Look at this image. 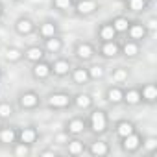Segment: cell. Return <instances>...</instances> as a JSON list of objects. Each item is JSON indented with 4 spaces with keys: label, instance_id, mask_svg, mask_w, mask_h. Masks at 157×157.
I'll list each match as a JSON object with an SVG mask.
<instances>
[{
    "label": "cell",
    "instance_id": "30bf717a",
    "mask_svg": "<svg viewBox=\"0 0 157 157\" xmlns=\"http://www.w3.org/2000/svg\"><path fill=\"white\" fill-rule=\"evenodd\" d=\"M39 137H41V133H39V129L33 124L24 126V128H19V131H17V140L19 142H24L28 146H33L39 140Z\"/></svg>",
    "mask_w": 157,
    "mask_h": 157
},
{
    "label": "cell",
    "instance_id": "74e56055",
    "mask_svg": "<svg viewBox=\"0 0 157 157\" xmlns=\"http://www.w3.org/2000/svg\"><path fill=\"white\" fill-rule=\"evenodd\" d=\"M144 26H146L148 33H153V32H155V28H157V21H155V17H151V19H150V21H148Z\"/></svg>",
    "mask_w": 157,
    "mask_h": 157
},
{
    "label": "cell",
    "instance_id": "8992f818",
    "mask_svg": "<svg viewBox=\"0 0 157 157\" xmlns=\"http://www.w3.org/2000/svg\"><path fill=\"white\" fill-rule=\"evenodd\" d=\"M65 131L70 137H82L87 131V118L83 117H72L65 122Z\"/></svg>",
    "mask_w": 157,
    "mask_h": 157
},
{
    "label": "cell",
    "instance_id": "7c38bea8",
    "mask_svg": "<svg viewBox=\"0 0 157 157\" xmlns=\"http://www.w3.org/2000/svg\"><path fill=\"white\" fill-rule=\"evenodd\" d=\"M96 54L104 59H117L120 56V43L118 41H105L100 43V46L96 48Z\"/></svg>",
    "mask_w": 157,
    "mask_h": 157
},
{
    "label": "cell",
    "instance_id": "d4e9b609",
    "mask_svg": "<svg viewBox=\"0 0 157 157\" xmlns=\"http://www.w3.org/2000/svg\"><path fill=\"white\" fill-rule=\"evenodd\" d=\"M96 37L100 43H105V41H117V32L113 28V24L107 21V22H102L98 28H96Z\"/></svg>",
    "mask_w": 157,
    "mask_h": 157
},
{
    "label": "cell",
    "instance_id": "5bb4252c",
    "mask_svg": "<svg viewBox=\"0 0 157 157\" xmlns=\"http://www.w3.org/2000/svg\"><path fill=\"white\" fill-rule=\"evenodd\" d=\"M50 65H52V76H56V78H67L72 68V61L68 57H61V56H57Z\"/></svg>",
    "mask_w": 157,
    "mask_h": 157
},
{
    "label": "cell",
    "instance_id": "2e32d148",
    "mask_svg": "<svg viewBox=\"0 0 157 157\" xmlns=\"http://www.w3.org/2000/svg\"><path fill=\"white\" fill-rule=\"evenodd\" d=\"M35 28H37V24H35L30 17H19V19L15 21V24H13L15 33L21 35V37H28V35H32V33L35 32Z\"/></svg>",
    "mask_w": 157,
    "mask_h": 157
},
{
    "label": "cell",
    "instance_id": "ab89813d",
    "mask_svg": "<svg viewBox=\"0 0 157 157\" xmlns=\"http://www.w3.org/2000/svg\"><path fill=\"white\" fill-rule=\"evenodd\" d=\"M4 15V6H2V2H0V17Z\"/></svg>",
    "mask_w": 157,
    "mask_h": 157
},
{
    "label": "cell",
    "instance_id": "9c48e42d",
    "mask_svg": "<svg viewBox=\"0 0 157 157\" xmlns=\"http://www.w3.org/2000/svg\"><path fill=\"white\" fill-rule=\"evenodd\" d=\"M118 140H120V148L124 153H137L140 150V144H142V135L139 131H133L131 135L118 139Z\"/></svg>",
    "mask_w": 157,
    "mask_h": 157
},
{
    "label": "cell",
    "instance_id": "484cf974",
    "mask_svg": "<svg viewBox=\"0 0 157 157\" xmlns=\"http://www.w3.org/2000/svg\"><path fill=\"white\" fill-rule=\"evenodd\" d=\"M139 91H140V100H142L144 104L153 105V104L157 102V85H155L153 82L144 83L142 87H139Z\"/></svg>",
    "mask_w": 157,
    "mask_h": 157
},
{
    "label": "cell",
    "instance_id": "d6a6232c",
    "mask_svg": "<svg viewBox=\"0 0 157 157\" xmlns=\"http://www.w3.org/2000/svg\"><path fill=\"white\" fill-rule=\"evenodd\" d=\"M10 150H11V153H13L15 157H30V155H32V146H28V144H24V142H19V140H15V142L10 146Z\"/></svg>",
    "mask_w": 157,
    "mask_h": 157
},
{
    "label": "cell",
    "instance_id": "d590c367",
    "mask_svg": "<svg viewBox=\"0 0 157 157\" xmlns=\"http://www.w3.org/2000/svg\"><path fill=\"white\" fill-rule=\"evenodd\" d=\"M52 8L59 13H67L74 8V0H52Z\"/></svg>",
    "mask_w": 157,
    "mask_h": 157
},
{
    "label": "cell",
    "instance_id": "7402d4cb",
    "mask_svg": "<svg viewBox=\"0 0 157 157\" xmlns=\"http://www.w3.org/2000/svg\"><path fill=\"white\" fill-rule=\"evenodd\" d=\"M43 59H46V50L41 44H30V46L24 48V61L37 63V61H43Z\"/></svg>",
    "mask_w": 157,
    "mask_h": 157
},
{
    "label": "cell",
    "instance_id": "1f68e13d",
    "mask_svg": "<svg viewBox=\"0 0 157 157\" xmlns=\"http://www.w3.org/2000/svg\"><path fill=\"white\" fill-rule=\"evenodd\" d=\"M87 70H89L91 82H100V80H104L105 74H107L105 65H102V63H93L91 67H87Z\"/></svg>",
    "mask_w": 157,
    "mask_h": 157
},
{
    "label": "cell",
    "instance_id": "ffe728a7",
    "mask_svg": "<svg viewBox=\"0 0 157 157\" xmlns=\"http://www.w3.org/2000/svg\"><path fill=\"white\" fill-rule=\"evenodd\" d=\"M113 131H115V137L117 139H124V137L131 135L133 131H137V126H135V122H131L128 118H120V120L115 122Z\"/></svg>",
    "mask_w": 157,
    "mask_h": 157
},
{
    "label": "cell",
    "instance_id": "4fadbf2b",
    "mask_svg": "<svg viewBox=\"0 0 157 157\" xmlns=\"http://www.w3.org/2000/svg\"><path fill=\"white\" fill-rule=\"evenodd\" d=\"M104 98H105V102H107L109 105H113V107L120 105V104L124 102V85H117V83L109 85V87L105 89V93H104Z\"/></svg>",
    "mask_w": 157,
    "mask_h": 157
},
{
    "label": "cell",
    "instance_id": "52a82bcc",
    "mask_svg": "<svg viewBox=\"0 0 157 157\" xmlns=\"http://www.w3.org/2000/svg\"><path fill=\"white\" fill-rule=\"evenodd\" d=\"M68 76H70V82H72L74 85H78V87H82V85H89V83H91L89 70H87V67H85L83 63L72 67V68H70V72H68Z\"/></svg>",
    "mask_w": 157,
    "mask_h": 157
},
{
    "label": "cell",
    "instance_id": "603a6c76",
    "mask_svg": "<svg viewBox=\"0 0 157 157\" xmlns=\"http://www.w3.org/2000/svg\"><path fill=\"white\" fill-rule=\"evenodd\" d=\"M72 105L80 111H87V109L94 107V98L89 93H76L72 96Z\"/></svg>",
    "mask_w": 157,
    "mask_h": 157
},
{
    "label": "cell",
    "instance_id": "e575fe53",
    "mask_svg": "<svg viewBox=\"0 0 157 157\" xmlns=\"http://www.w3.org/2000/svg\"><path fill=\"white\" fill-rule=\"evenodd\" d=\"M140 148L146 151V153H155L157 151V137L150 135V137H142V144Z\"/></svg>",
    "mask_w": 157,
    "mask_h": 157
},
{
    "label": "cell",
    "instance_id": "3957f363",
    "mask_svg": "<svg viewBox=\"0 0 157 157\" xmlns=\"http://www.w3.org/2000/svg\"><path fill=\"white\" fill-rule=\"evenodd\" d=\"M44 104H46L48 109H54V111L70 109L72 107V94L63 93V91H56V93H50L44 98Z\"/></svg>",
    "mask_w": 157,
    "mask_h": 157
},
{
    "label": "cell",
    "instance_id": "7a4b0ae2",
    "mask_svg": "<svg viewBox=\"0 0 157 157\" xmlns=\"http://www.w3.org/2000/svg\"><path fill=\"white\" fill-rule=\"evenodd\" d=\"M41 105H43V98L37 91L28 89V91L19 93V96H17V107L21 111H35Z\"/></svg>",
    "mask_w": 157,
    "mask_h": 157
},
{
    "label": "cell",
    "instance_id": "8d00e7d4",
    "mask_svg": "<svg viewBox=\"0 0 157 157\" xmlns=\"http://www.w3.org/2000/svg\"><path fill=\"white\" fill-rule=\"evenodd\" d=\"M68 139H70V135H68V133H67V131L63 129L61 133H57V135L54 137V142H56V144H59V146H65Z\"/></svg>",
    "mask_w": 157,
    "mask_h": 157
},
{
    "label": "cell",
    "instance_id": "9a60e30c",
    "mask_svg": "<svg viewBox=\"0 0 157 157\" xmlns=\"http://www.w3.org/2000/svg\"><path fill=\"white\" fill-rule=\"evenodd\" d=\"M87 153L93 157H107L111 153V144L104 139H96L87 144Z\"/></svg>",
    "mask_w": 157,
    "mask_h": 157
},
{
    "label": "cell",
    "instance_id": "f35d334b",
    "mask_svg": "<svg viewBox=\"0 0 157 157\" xmlns=\"http://www.w3.org/2000/svg\"><path fill=\"white\" fill-rule=\"evenodd\" d=\"M39 155H41V157H56V155H57V151H56L54 148H44V150H41V151H39Z\"/></svg>",
    "mask_w": 157,
    "mask_h": 157
},
{
    "label": "cell",
    "instance_id": "6da1fadb",
    "mask_svg": "<svg viewBox=\"0 0 157 157\" xmlns=\"http://www.w3.org/2000/svg\"><path fill=\"white\" fill-rule=\"evenodd\" d=\"M87 129L96 135V137H104L109 131V115L105 109L102 107H91L89 118H87Z\"/></svg>",
    "mask_w": 157,
    "mask_h": 157
},
{
    "label": "cell",
    "instance_id": "ac0fdd59",
    "mask_svg": "<svg viewBox=\"0 0 157 157\" xmlns=\"http://www.w3.org/2000/svg\"><path fill=\"white\" fill-rule=\"evenodd\" d=\"M65 151H67L70 157H80V155L87 153V142H83L80 137H72V139L67 140Z\"/></svg>",
    "mask_w": 157,
    "mask_h": 157
},
{
    "label": "cell",
    "instance_id": "f546056e",
    "mask_svg": "<svg viewBox=\"0 0 157 157\" xmlns=\"http://www.w3.org/2000/svg\"><path fill=\"white\" fill-rule=\"evenodd\" d=\"M111 24H113V28H115V32H117V35H126V30H128V26H129V17L128 15H117V17H113L111 21H109Z\"/></svg>",
    "mask_w": 157,
    "mask_h": 157
},
{
    "label": "cell",
    "instance_id": "ba28073f",
    "mask_svg": "<svg viewBox=\"0 0 157 157\" xmlns=\"http://www.w3.org/2000/svg\"><path fill=\"white\" fill-rule=\"evenodd\" d=\"M126 35H128V39H131V41L142 43V41L148 39L150 33H148L144 22H140V21H131L129 26H128V30H126Z\"/></svg>",
    "mask_w": 157,
    "mask_h": 157
},
{
    "label": "cell",
    "instance_id": "e0dca14e",
    "mask_svg": "<svg viewBox=\"0 0 157 157\" xmlns=\"http://www.w3.org/2000/svg\"><path fill=\"white\" fill-rule=\"evenodd\" d=\"M142 52V46L140 43L137 41H131V39H126L120 43V56L126 57V59H137Z\"/></svg>",
    "mask_w": 157,
    "mask_h": 157
},
{
    "label": "cell",
    "instance_id": "b9f144b4",
    "mask_svg": "<svg viewBox=\"0 0 157 157\" xmlns=\"http://www.w3.org/2000/svg\"><path fill=\"white\" fill-rule=\"evenodd\" d=\"M4 76V70H2V67H0V78H2Z\"/></svg>",
    "mask_w": 157,
    "mask_h": 157
},
{
    "label": "cell",
    "instance_id": "8fae6325",
    "mask_svg": "<svg viewBox=\"0 0 157 157\" xmlns=\"http://www.w3.org/2000/svg\"><path fill=\"white\" fill-rule=\"evenodd\" d=\"M50 76H52V65H50V61L43 59V61L32 63V78H33V80L46 82Z\"/></svg>",
    "mask_w": 157,
    "mask_h": 157
},
{
    "label": "cell",
    "instance_id": "5b68a950",
    "mask_svg": "<svg viewBox=\"0 0 157 157\" xmlns=\"http://www.w3.org/2000/svg\"><path fill=\"white\" fill-rule=\"evenodd\" d=\"M96 56V46L89 41H80L76 43L74 46V57L80 61V63H87V61H93Z\"/></svg>",
    "mask_w": 157,
    "mask_h": 157
},
{
    "label": "cell",
    "instance_id": "277c9868",
    "mask_svg": "<svg viewBox=\"0 0 157 157\" xmlns=\"http://www.w3.org/2000/svg\"><path fill=\"white\" fill-rule=\"evenodd\" d=\"M98 10H100V2H98V0H74V8H72V11L80 19L93 17Z\"/></svg>",
    "mask_w": 157,
    "mask_h": 157
},
{
    "label": "cell",
    "instance_id": "44dd1931",
    "mask_svg": "<svg viewBox=\"0 0 157 157\" xmlns=\"http://www.w3.org/2000/svg\"><path fill=\"white\" fill-rule=\"evenodd\" d=\"M17 131L19 128L11 126V124H2L0 126V146H11L17 140Z\"/></svg>",
    "mask_w": 157,
    "mask_h": 157
},
{
    "label": "cell",
    "instance_id": "4316f807",
    "mask_svg": "<svg viewBox=\"0 0 157 157\" xmlns=\"http://www.w3.org/2000/svg\"><path fill=\"white\" fill-rule=\"evenodd\" d=\"M4 59H6V63H10V65L21 63V61L24 59V50L19 48V46H6V50H4Z\"/></svg>",
    "mask_w": 157,
    "mask_h": 157
},
{
    "label": "cell",
    "instance_id": "f1b7e54d",
    "mask_svg": "<svg viewBox=\"0 0 157 157\" xmlns=\"http://www.w3.org/2000/svg\"><path fill=\"white\" fill-rule=\"evenodd\" d=\"M128 80H129V68L128 67H115L113 70H111V82L113 83H117V85H124V83H128Z\"/></svg>",
    "mask_w": 157,
    "mask_h": 157
},
{
    "label": "cell",
    "instance_id": "836d02e7",
    "mask_svg": "<svg viewBox=\"0 0 157 157\" xmlns=\"http://www.w3.org/2000/svg\"><path fill=\"white\" fill-rule=\"evenodd\" d=\"M13 115H15V105H13L11 102H8V100H2V102H0V120L6 122V120H10Z\"/></svg>",
    "mask_w": 157,
    "mask_h": 157
},
{
    "label": "cell",
    "instance_id": "cb8c5ba5",
    "mask_svg": "<svg viewBox=\"0 0 157 157\" xmlns=\"http://www.w3.org/2000/svg\"><path fill=\"white\" fill-rule=\"evenodd\" d=\"M44 44H43V48L46 50V54H54V56H59L61 52H63V48H65V39L57 33V35H54V37H50V39H44L43 41Z\"/></svg>",
    "mask_w": 157,
    "mask_h": 157
},
{
    "label": "cell",
    "instance_id": "4dcf8cb0",
    "mask_svg": "<svg viewBox=\"0 0 157 157\" xmlns=\"http://www.w3.org/2000/svg\"><path fill=\"white\" fill-rule=\"evenodd\" d=\"M126 10L129 11V13H133V15H140V13H144L146 10H148V2L146 0H126Z\"/></svg>",
    "mask_w": 157,
    "mask_h": 157
},
{
    "label": "cell",
    "instance_id": "ee69618b",
    "mask_svg": "<svg viewBox=\"0 0 157 157\" xmlns=\"http://www.w3.org/2000/svg\"><path fill=\"white\" fill-rule=\"evenodd\" d=\"M120 2H126V0H120Z\"/></svg>",
    "mask_w": 157,
    "mask_h": 157
},
{
    "label": "cell",
    "instance_id": "7bdbcfd3",
    "mask_svg": "<svg viewBox=\"0 0 157 157\" xmlns=\"http://www.w3.org/2000/svg\"><path fill=\"white\" fill-rule=\"evenodd\" d=\"M11 2H21V0H11Z\"/></svg>",
    "mask_w": 157,
    "mask_h": 157
},
{
    "label": "cell",
    "instance_id": "60d3db41",
    "mask_svg": "<svg viewBox=\"0 0 157 157\" xmlns=\"http://www.w3.org/2000/svg\"><path fill=\"white\" fill-rule=\"evenodd\" d=\"M146 2H148V4L151 6V4H155V2H157V0H146Z\"/></svg>",
    "mask_w": 157,
    "mask_h": 157
},
{
    "label": "cell",
    "instance_id": "83f0119b",
    "mask_svg": "<svg viewBox=\"0 0 157 157\" xmlns=\"http://www.w3.org/2000/svg\"><path fill=\"white\" fill-rule=\"evenodd\" d=\"M122 104H126V105H129V107H135V105L142 104L139 87H128V89H124V102H122Z\"/></svg>",
    "mask_w": 157,
    "mask_h": 157
},
{
    "label": "cell",
    "instance_id": "d6986e66",
    "mask_svg": "<svg viewBox=\"0 0 157 157\" xmlns=\"http://www.w3.org/2000/svg\"><path fill=\"white\" fill-rule=\"evenodd\" d=\"M35 32H37V33H39V37L44 41V39H50V37L57 35V33H59V26H57V22H56V21L46 19V21L39 22V26L35 28Z\"/></svg>",
    "mask_w": 157,
    "mask_h": 157
}]
</instances>
